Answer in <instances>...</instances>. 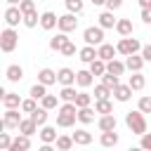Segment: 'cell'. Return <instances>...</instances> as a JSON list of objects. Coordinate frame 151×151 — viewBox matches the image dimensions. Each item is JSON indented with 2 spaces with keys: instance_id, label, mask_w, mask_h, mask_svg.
Instances as JSON below:
<instances>
[{
  "instance_id": "49",
  "label": "cell",
  "mask_w": 151,
  "mask_h": 151,
  "mask_svg": "<svg viewBox=\"0 0 151 151\" xmlns=\"http://www.w3.org/2000/svg\"><path fill=\"white\" fill-rule=\"evenodd\" d=\"M61 54H64V57H73V54H76V45H73V42H68V45L61 50Z\"/></svg>"
},
{
  "instance_id": "47",
  "label": "cell",
  "mask_w": 151,
  "mask_h": 151,
  "mask_svg": "<svg viewBox=\"0 0 151 151\" xmlns=\"http://www.w3.org/2000/svg\"><path fill=\"white\" fill-rule=\"evenodd\" d=\"M139 146H142L144 151H151V132H144V134H142V142H139Z\"/></svg>"
},
{
  "instance_id": "21",
  "label": "cell",
  "mask_w": 151,
  "mask_h": 151,
  "mask_svg": "<svg viewBox=\"0 0 151 151\" xmlns=\"http://www.w3.org/2000/svg\"><path fill=\"white\" fill-rule=\"evenodd\" d=\"M5 76H7V80H9V83H19V80L24 78V68H21L19 64H9V66H7V71H5Z\"/></svg>"
},
{
  "instance_id": "3",
  "label": "cell",
  "mask_w": 151,
  "mask_h": 151,
  "mask_svg": "<svg viewBox=\"0 0 151 151\" xmlns=\"http://www.w3.org/2000/svg\"><path fill=\"white\" fill-rule=\"evenodd\" d=\"M17 45H19V33L14 31V28H2L0 31V50L5 52V54H9V52H14L17 50Z\"/></svg>"
},
{
  "instance_id": "48",
  "label": "cell",
  "mask_w": 151,
  "mask_h": 151,
  "mask_svg": "<svg viewBox=\"0 0 151 151\" xmlns=\"http://www.w3.org/2000/svg\"><path fill=\"white\" fill-rule=\"evenodd\" d=\"M109 12H116V9H120L123 7V0H106V5H104Z\"/></svg>"
},
{
  "instance_id": "46",
  "label": "cell",
  "mask_w": 151,
  "mask_h": 151,
  "mask_svg": "<svg viewBox=\"0 0 151 151\" xmlns=\"http://www.w3.org/2000/svg\"><path fill=\"white\" fill-rule=\"evenodd\" d=\"M19 9H21L24 14H28V12L35 9V5H33V0H21V2H19Z\"/></svg>"
},
{
  "instance_id": "12",
  "label": "cell",
  "mask_w": 151,
  "mask_h": 151,
  "mask_svg": "<svg viewBox=\"0 0 151 151\" xmlns=\"http://www.w3.org/2000/svg\"><path fill=\"white\" fill-rule=\"evenodd\" d=\"M68 42H71V40H68V35L59 31L57 35H52V38H50V50H52V52H61Z\"/></svg>"
},
{
  "instance_id": "38",
  "label": "cell",
  "mask_w": 151,
  "mask_h": 151,
  "mask_svg": "<svg viewBox=\"0 0 151 151\" xmlns=\"http://www.w3.org/2000/svg\"><path fill=\"white\" fill-rule=\"evenodd\" d=\"M111 94H113V90H111V87H106L104 83L94 85V99H109Z\"/></svg>"
},
{
  "instance_id": "24",
  "label": "cell",
  "mask_w": 151,
  "mask_h": 151,
  "mask_svg": "<svg viewBox=\"0 0 151 151\" xmlns=\"http://www.w3.org/2000/svg\"><path fill=\"white\" fill-rule=\"evenodd\" d=\"M31 118L35 120V125L38 127H42V125H47V118H50V111L47 109H42V106H38L33 113H31Z\"/></svg>"
},
{
  "instance_id": "8",
  "label": "cell",
  "mask_w": 151,
  "mask_h": 151,
  "mask_svg": "<svg viewBox=\"0 0 151 151\" xmlns=\"http://www.w3.org/2000/svg\"><path fill=\"white\" fill-rule=\"evenodd\" d=\"M61 33H71V31H76L78 28V19H76V14L73 12H66V14H61L59 17V26H57Z\"/></svg>"
},
{
  "instance_id": "41",
  "label": "cell",
  "mask_w": 151,
  "mask_h": 151,
  "mask_svg": "<svg viewBox=\"0 0 151 151\" xmlns=\"http://www.w3.org/2000/svg\"><path fill=\"white\" fill-rule=\"evenodd\" d=\"M78 109H85V106H90L92 104V94H87V92H78V97H76V101H73Z\"/></svg>"
},
{
  "instance_id": "1",
  "label": "cell",
  "mask_w": 151,
  "mask_h": 151,
  "mask_svg": "<svg viewBox=\"0 0 151 151\" xmlns=\"http://www.w3.org/2000/svg\"><path fill=\"white\" fill-rule=\"evenodd\" d=\"M76 120H78V106L73 101H64L57 109V125L59 127H71V125H76Z\"/></svg>"
},
{
  "instance_id": "33",
  "label": "cell",
  "mask_w": 151,
  "mask_h": 151,
  "mask_svg": "<svg viewBox=\"0 0 151 151\" xmlns=\"http://www.w3.org/2000/svg\"><path fill=\"white\" fill-rule=\"evenodd\" d=\"M54 144H57V149H59V151H71L76 142H73V137H68V134H59Z\"/></svg>"
},
{
  "instance_id": "7",
  "label": "cell",
  "mask_w": 151,
  "mask_h": 151,
  "mask_svg": "<svg viewBox=\"0 0 151 151\" xmlns=\"http://www.w3.org/2000/svg\"><path fill=\"white\" fill-rule=\"evenodd\" d=\"M5 24L9 28H17L19 24H24V12L19 9V5H9L5 9Z\"/></svg>"
},
{
  "instance_id": "39",
  "label": "cell",
  "mask_w": 151,
  "mask_h": 151,
  "mask_svg": "<svg viewBox=\"0 0 151 151\" xmlns=\"http://www.w3.org/2000/svg\"><path fill=\"white\" fill-rule=\"evenodd\" d=\"M101 83H104L106 87H111V90H116V87L120 85V80H118V76H113V73H109V71H106V73L101 76Z\"/></svg>"
},
{
  "instance_id": "29",
  "label": "cell",
  "mask_w": 151,
  "mask_h": 151,
  "mask_svg": "<svg viewBox=\"0 0 151 151\" xmlns=\"http://www.w3.org/2000/svg\"><path fill=\"white\" fill-rule=\"evenodd\" d=\"M125 61H118V59H111V61H106V71L109 73H113V76H123L125 73Z\"/></svg>"
},
{
  "instance_id": "56",
  "label": "cell",
  "mask_w": 151,
  "mask_h": 151,
  "mask_svg": "<svg viewBox=\"0 0 151 151\" xmlns=\"http://www.w3.org/2000/svg\"><path fill=\"white\" fill-rule=\"evenodd\" d=\"M127 151H144V149H142V146H130Z\"/></svg>"
},
{
  "instance_id": "14",
  "label": "cell",
  "mask_w": 151,
  "mask_h": 151,
  "mask_svg": "<svg viewBox=\"0 0 151 151\" xmlns=\"http://www.w3.org/2000/svg\"><path fill=\"white\" fill-rule=\"evenodd\" d=\"M28 149H31V137L19 132V134L14 137V142H12V146H9L7 151H28Z\"/></svg>"
},
{
  "instance_id": "36",
  "label": "cell",
  "mask_w": 151,
  "mask_h": 151,
  "mask_svg": "<svg viewBox=\"0 0 151 151\" xmlns=\"http://www.w3.org/2000/svg\"><path fill=\"white\" fill-rule=\"evenodd\" d=\"M38 24H40V14H38L35 9L28 12V14H24V26H26V28H35Z\"/></svg>"
},
{
  "instance_id": "23",
  "label": "cell",
  "mask_w": 151,
  "mask_h": 151,
  "mask_svg": "<svg viewBox=\"0 0 151 151\" xmlns=\"http://www.w3.org/2000/svg\"><path fill=\"white\" fill-rule=\"evenodd\" d=\"M116 31H118V35L120 38H127V35H132V19H118V24H116Z\"/></svg>"
},
{
  "instance_id": "51",
  "label": "cell",
  "mask_w": 151,
  "mask_h": 151,
  "mask_svg": "<svg viewBox=\"0 0 151 151\" xmlns=\"http://www.w3.org/2000/svg\"><path fill=\"white\" fill-rule=\"evenodd\" d=\"M142 21L151 26V9H142Z\"/></svg>"
},
{
  "instance_id": "18",
  "label": "cell",
  "mask_w": 151,
  "mask_h": 151,
  "mask_svg": "<svg viewBox=\"0 0 151 151\" xmlns=\"http://www.w3.org/2000/svg\"><path fill=\"white\" fill-rule=\"evenodd\" d=\"M125 66H127V71L139 73L142 66H144V57L142 54H130V57H125Z\"/></svg>"
},
{
  "instance_id": "50",
  "label": "cell",
  "mask_w": 151,
  "mask_h": 151,
  "mask_svg": "<svg viewBox=\"0 0 151 151\" xmlns=\"http://www.w3.org/2000/svg\"><path fill=\"white\" fill-rule=\"evenodd\" d=\"M142 57H144V61L151 64V45H144V47H142Z\"/></svg>"
},
{
  "instance_id": "19",
  "label": "cell",
  "mask_w": 151,
  "mask_h": 151,
  "mask_svg": "<svg viewBox=\"0 0 151 151\" xmlns=\"http://www.w3.org/2000/svg\"><path fill=\"white\" fill-rule=\"evenodd\" d=\"M38 83H42V85H54L57 83V71H52V68H40L38 71Z\"/></svg>"
},
{
  "instance_id": "5",
  "label": "cell",
  "mask_w": 151,
  "mask_h": 151,
  "mask_svg": "<svg viewBox=\"0 0 151 151\" xmlns=\"http://www.w3.org/2000/svg\"><path fill=\"white\" fill-rule=\"evenodd\" d=\"M83 40H85V45H94V47H99L101 42H104V28L97 24V26H87L85 31H83Z\"/></svg>"
},
{
  "instance_id": "27",
  "label": "cell",
  "mask_w": 151,
  "mask_h": 151,
  "mask_svg": "<svg viewBox=\"0 0 151 151\" xmlns=\"http://www.w3.org/2000/svg\"><path fill=\"white\" fill-rule=\"evenodd\" d=\"M71 137H73V142H76V144H80V146H87V144H92V134H90L87 130H83V127H80V130H76Z\"/></svg>"
},
{
  "instance_id": "32",
  "label": "cell",
  "mask_w": 151,
  "mask_h": 151,
  "mask_svg": "<svg viewBox=\"0 0 151 151\" xmlns=\"http://www.w3.org/2000/svg\"><path fill=\"white\" fill-rule=\"evenodd\" d=\"M40 106H42V109H47V111L59 109V94H45V97L40 99Z\"/></svg>"
},
{
  "instance_id": "35",
  "label": "cell",
  "mask_w": 151,
  "mask_h": 151,
  "mask_svg": "<svg viewBox=\"0 0 151 151\" xmlns=\"http://www.w3.org/2000/svg\"><path fill=\"white\" fill-rule=\"evenodd\" d=\"M76 97H78V92H76L73 85H66V87H61V92H59V99H61V101H76Z\"/></svg>"
},
{
  "instance_id": "30",
  "label": "cell",
  "mask_w": 151,
  "mask_h": 151,
  "mask_svg": "<svg viewBox=\"0 0 151 151\" xmlns=\"http://www.w3.org/2000/svg\"><path fill=\"white\" fill-rule=\"evenodd\" d=\"M113 97H116L118 101H130V97H132V87H130V85H118V87L113 90Z\"/></svg>"
},
{
  "instance_id": "13",
  "label": "cell",
  "mask_w": 151,
  "mask_h": 151,
  "mask_svg": "<svg viewBox=\"0 0 151 151\" xmlns=\"http://www.w3.org/2000/svg\"><path fill=\"white\" fill-rule=\"evenodd\" d=\"M116 125H118V120H116V116H113V113L99 116V120H97V127H99L101 132H111V130H116Z\"/></svg>"
},
{
  "instance_id": "40",
  "label": "cell",
  "mask_w": 151,
  "mask_h": 151,
  "mask_svg": "<svg viewBox=\"0 0 151 151\" xmlns=\"http://www.w3.org/2000/svg\"><path fill=\"white\" fill-rule=\"evenodd\" d=\"M33 99H42L45 94H47V85H42V83H35L33 87H31V92H28Z\"/></svg>"
},
{
  "instance_id": "2",
  "label": "cell",
  "mask_w": 151,
  "mask_h": 151,
  "mask_svg": "<svg viewBox=\"0 0 151 151\" xmlns=\"http://www.w3.org/2000/svg\"><path fill=\"white\" fill-rule=\"evenodd\" d=\"M125 125L132 130V134H144L146 132V118H144V113L137 109V111H127L125 113Z\"/></svg>"
},
{
  "instance_id": "42",
  "label": "cell",
  "mask_w": 151,
  "mask_h": 151,
  "mask_svg": "<svg viewBox=\"0 0 151 151\" xmlns=\"http://www.w3.org/2000/svg\"><path fill=\"white\" fill-rule=\"evenodd\" d=\"M35 109H38V99L28 97V99H24V101H21V111H24V113H28V116H31Z\"/></svg>"
},
{
  "instance_id": "44",
  "label": "cell",
  "mask_w": 151,
  "mask_h": 151,
  "mask_svg": "<svg viewBox=\"0 0 151 151\" xmlns=\"http://www.w3.org/2000/svg\"><path fill=\"white\" fill-rule=\"evenodd\" d=\"M137 109H139L142 113H151V97H139Z\"/></svg>"
},
{
  "instance_id": "16",
  "label": "cell",
  "mask_w": 151,
  "mask_h": 151,
  "mask_svg": "<svg viewBox=\"0 0 151 151\" xmlns=\"http://www.w3.org/2000/svg\"><path fill=\"white\" fill-rule=\"evenodd\" d=\"M38 134H40V139H42V144H54L57 142V127H52V125H42L40 130H38Z\"/></svg>"
},
{
  "instance_id": "37",
  "label": "cell",
  "mask_w": 151,
  "mask_h": 151,
  "mask_svg": "<svg viewBox=\"0 0 151 151\" xmlns=\"http://www.w3.org/2000/svg\"><path fill=\"white\" fill-rule=\"evenodd\" d=\"M90 73H92V76H104V73H106V61H104V59H94V61L90 64Z\"/></svg>"
},
{
  "instance_id": "34",
  "label": "cell",
  "mask_w": 151,
  "mask_h": 151,
  "mask_svg": "<svg viewBox=\"0 0 151 151\" xmlns=\"http://www.w3.org/2000/svg\"><path fill=\"white\" fill-rule=\"evenodd\" d=\"M94 111H97V113H101V116L113 113V104H111L109 99H97V101H94Z\"/></svg>"
},
{
  "instance_id": "11",
  "label": "cell",
  "mask_w": 151,
  "mask_h": 151,
  "mask_svg": "<svg viewBox=\"0 0 151 151\" xmlns=\"http://www.w3.org/2000/svg\"><path fill=\"white\" fill-rule=\"evenodd\" d=\"M57 26H59V17H57L54 12H42V14H40V28L52 31V28H57Z\"/></svg>"
},
{
  "instance_id": "54",
  "label": "cell",
  "mask_w": 151,
  "mask_h": 151,
  "mask_svg": "<svg viewBox=\"0 0 151 151\" xmlns=\"http://www.w3.org/2000/svg\"><path fill=\"white\" fill-rule=\"evenodd\" d=\"M90 2H92V5H97V7H99V5H106V0H90Z\"/></svg>"
},
{
  "instance_id": "20",
  "label": "cell",
  "mask_w": 151,
  "mask_h": 151,
  "mask_svg": "<svg viewBox=\"0 0 151 151\" xmlns=\"http://www.w3.org/2000/svg\"><path fill=\"white\" fill-rule=\"evenodd\" d=\"M97 19H99V26H101L104 31H106V28H116V24H118V19L113 17V12H109V9H106V12H101Z\"/></svg>"
},
{
  "instance_id": "10",
  "label": "cell",
  "mask_w": 151,
  "mask_h": 151,
  "mask_svg": "<svg viewBox=\"0 0 151 151\" xmlns=\"http://www.w3.org/2000/svg\"><path fill=\"white\" fill-rule=\"evenodd\" d=\"M57 83H59L61 87H66V85H76V71H71L68 66L59 68V71H57Z\"/></svg>"
},
{
  "instance_id": "22",
  "label": "cell",
  "mask_w": 151,
  "mask_h": 151,
  "mask_svg": "<svg viewBox=\"0 0 151 151\" xmlns=\"http://www.w3.org/2000/svg\"><path fill=\"white\" fill-rule=\"evenodd\" d=\"M21 97L17 94V92H5V97H2V104H5V109H21Z\"/></svg>"
},
{
  "instance_id": "9",
  "label": "cell",
  "mask_w": 151,
  "mask_h": 151,
  "mask_svg": "<svg viewBox=\"0 0 151 151\" xmlns=\"http://www.w3.org/2000/svg\"><path fill=\"white\" fill-rule=\"evenodd\" d=\"M78 59H80L83 64H92L94 59H99V52H97L94 45H85V47L78 50Z\"/></svg>"
},
{
  "instance_id": "25",
  "label": "cell",
  "mask_w": 151,
  "mask_h": 151,
  "mask_svg": "<svg viewBox=\"0 0 151 151\" xmlns=\"http://www.w3.org/2000/svg\"><path fill=\"white\" fill-rule=\"evenodd\" d=\"M94 109L92 106H85V109H78V120L83 123V125H90V123H94Z\"/></svg>"
},
{
  "instance_id": "15",
  "label": "cell",
  "mask_w": 151,
  "mask_h": 151,
  "mask_svg": "<svg viewBox=\"0 0 151 151\" xmlns=\"http://www.w3.org/2000/svg\"><path fill=\"white\" fill-rule=\"evenodd\" d=\"M92 83H94V76L90 73V68L76 71V85H78V87H83V90H85V87H90Z\"/></svg>"
},
{
  "instance_id": "52",
  "label": "cell",
  "mask_w": 151,
  "mask_h": 151,
  "mask_svg": "<svg viewBox=\"0 0 151 151\" xmlns=\"http://www.w3.org/2000/svg\"><path fill=\"white\" fill-rule=\"evenodd\" d=\"M142 9H151V0H137Z\"/></svg>"
},
{
  "instance_id": "43",
  "label": "cell",
  "mask_w": 151,
  "mask_h": 151,
  "mask_svg": "<svg viewBox=\"0 0 151 151\" xmlns=\"http://www.w3.org/2000/svg\"><path fill=\"white\" fill-rule=\"evenodd\" d=\"M64 5H66V9L73 12V14H80V12H83V0H64Z\"/></svg>"
},
{
  "instance_id": "31",
  "label": "cell",
  "mask_w": 151,
  "mask_h": 151,
  "mask_svg": "<svg viewBox=\"0 0 151 151\" xmlns=\"http://www.w3.org/2000/svg\"><path fill=\"white\" fill-rule=\"evenodd\" d=\"M127 85H130L132 90H144V85H146V78L142 76V71H139V73H132V76L127 78Z\"/></svg>"
},
{
  "instance_id": "55",
  "label": "cell",
  "mask_w": 151,
  "mask_h": 151,
  "mask_svg": "<svg viewBox=\"0 0 151 151\" xmlns=\"http://www.w3.org/2000/svg\"><path fill=\"white\" fill-rule=\"evenodd\" d=\"M5 2H7V5H19L21 0H5Z\"/></svg>"
},
{
  "instance_id": "4",
  "label": "cell",
  "mask_w": 151,
  "mask_h": 151,
  "mask_svg": "<svg viewBox=\"0 0 151 151\" xmlns=\"http://www.w3.org/2000/svg\"><path fill=\"white\" fill-rule=\"evenodd\" d=\"M142 42L137 40V38H120L118 40V45H116V50H118V54H123V57H130V54H137V52H142Z\"/></svg>"
},
{
  "instance_id": "28",
  "label": "cell",
  "mask_w": 151,
  "mask_h": 151,
  "mask_svg": "<svg viewBox=\"0 0 151 151\" xmlns=\"http://www.w3.org/2000/svg\"><path fill=\"white\" fill-rule=\"evenodd\" d=\"M99 142H101V146H106V149H113V146L118 144V132H116V130H111V132H101Z\"/></svg>"
},
{
  "instance_id": "17",
  "label": "cell",
  "mask_w": 151,
  "mask_h": 151,
  "mask_svg": "<svg viewBox=\"0 0 151 151\" xmlns=\"http://www.w3.org/2000/svg\"><path fill=\"white\" fill-rule=\"evenodd\" d=\"M97 52H99V59H104V61H111V59H116V54H118L116 45H109V42H101V45L97 47Z\"/></svg>"
},
{
  "instance_id": "53",
  "label": "cell",
  "mask_w": 151,
  "mask_h": 151,
  "mask_svg": "<svg viewBox=\"0 0 151 151\" xmlns=\"http://www.w3.org/2000/svg\"><path fill=\"white\" fill-rule=\"evenodd\" d=\"M38 151H59V149H54V146H52V144H42V146H40V149H38Z\"/></svg>"
},
{
  "instance_id": "6",
  "label": "cell",
  "mask_w": 151,
  "mask_h": 151,
  "mask_svg": "<svg viewBox=\"0 0 151 151\" xmlns=\"http://www.w3.org/2000/svg\"><path fill=\"white\" fill-rule=\"evenodd\" d=\"M21 113H19V109H5V113H2V127L5 130H19V125H21Z\"/></svg>"
},
{
  "instance_id": "26",
  "label": "cell",
  "mask_w": 151,
  "mask_h": 151,
  "mask_svg": "<svg viewBox=\"0 0 151 151\" xmlns=\"http://www.w3.org/2000/svg\"><path fill=\"white\" fill-rule=\"evenodd\" d=\"M19 132H21V134H28V137H31V134H35V132H38L35 120H33L31 116H28V118H24V120H21V125H19Z\"/></svg>"
},
{
  "instance_id": "45",
  "label": "cell",
  "mask_w": 151,
  "mask_h": 151,
  "mask_svg": "<svg viewBox=\"0 0 151 151\" xmlns=\"http://www.w3.org/2000/svg\"><path fill=\"white\" fill-rule=\"evenodd\" d=\"M12 142H14V137H12L9 132H2V134H0V149H2V151H7V149L12 146Z\"/></svg>"
}]
</instances>
